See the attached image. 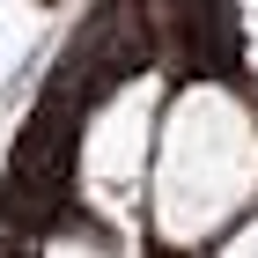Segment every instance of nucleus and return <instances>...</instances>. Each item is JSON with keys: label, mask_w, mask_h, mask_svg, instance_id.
<instances>
[{"label": "nucleus", "mask_w": 258, "mask_h": 258, "mask_svg": "<svg viewBox=\"0 0 258 258\" xmlns=\"http://www.w3.org/2000/svg\"><path fill=\"white\" fill-rule=\"evenodd\" d=\"M37 8H52V0H37Z\"/></svg>", "instance_id": "obj_1"}]
</instances>
